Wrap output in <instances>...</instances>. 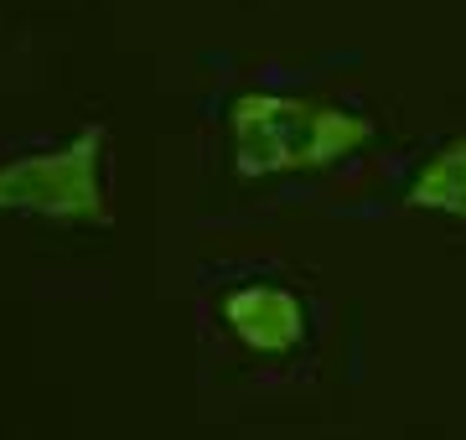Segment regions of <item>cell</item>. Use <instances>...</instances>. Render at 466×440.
Instances as JSON below:
<instances>
[{"mask_svg":"<svg viewBox=\"0 0 466 440\" xmlns=\"http://www.w3.org/2000/svg\"><path fill=\"white\" fill-rule=\"evenodd\" d=\"M228 155L244 182L327 171L373 145V119L352 104L249 88L228 104Z\"/></svg>","mask_w":466,"mask_h":440,"instance_id":"1","label":"cell"},{"mask_svg":"<svg viewBox=\"0 0 466 440\" xmlns=\"http://www.w3.org/2000/svg\"><path fill=\"white\" fill-rule=\"evenodd\" d=\"M0 213L42 218L63 228H109L115 223V166L109 130L84 125L57 145H32L0 161Z\"/></svg>","mask_w":466,"mask_h":440,"instance_id":"2","label":"cell"},{"mask_svg":"<svg viewBox=\"0 0 466 440\" xmlns=\"http://www.w3.org/2000/svg\"><path fill=\"white\" fill-rule=\"evenodd\" d=\"M218 322L233 347L249 357H290L311 337V316L290 285L280 280H238L218 295Z\"/></svg>","mask_w":466,"mask_h":440,"instance_id":"3","label":"cell"},{"mask_svg":"<svg viewBox=\"0 0 466 440\" xmlns=\"http://www.w3.org/2000/svg\"><path fill=\"white\" fill-rule=\"evenodd\" d=\"M404 203L435 218L466 223V135L435 145L404 182Z\"/></svg>","mask_w":466,"mask_h":440,"instance_id":"4","label":"cell"}]
</instances>
